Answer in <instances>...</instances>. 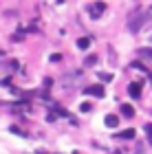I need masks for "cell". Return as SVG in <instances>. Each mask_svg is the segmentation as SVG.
Instances as JSON below:
<instances>
[{"instance_id":"obj_2","label":"cell","mask_w":152,"mask_h":154,"mask_svg":"<svg viewBox=\"0 0 152 154\" xmlns=\"http://www.w3.org/2000/svg\"><path fill=\"white\" fill-rule=\"evenodd\" d=\"M128 93H130V97H132V99H139V97H141V86H139V84H130V86H128Z\"/></svg>"},{"instance_id":"obj_5","label":"cell","mask_w":152,"mask_h":154,"mask_svg":"<svg viewBox=\"0 0 152 154\" xmlns=\"http://www.w3.org/2000/svg\"><path fill=\"white\" fill-rule=\"evenodd\" d=\"M77 46L79 48H88V46H91V38H79L77 40Z\"/></svg>"},{"instance_id":"obj_7","label":"cell","mask_w":152,"mask_h":154,"mask_svg":"<svg viewBox=\"0 0 152 154\" xmlns=\"http://www.w3.org/2000/svg\"><path fill=\"white\" fill-rule=\"evenodd\" d=\"M135 134H137V132H135L132 128H130V130H126V132H121L119 139H135Z\"/></svg>"},{"instance_id":"obj_11","label":"cell","mask_w":152,"mask_h":154,"mask_svg":"<svg viewBox=\"0 0 152 154\" xmlns=\"http://www.w3.org/2000/svg\"><path fill=\"white\" fill-rule=\"evenodd\" d=\"M150 82H152V73H150Z\"/></svg>"},{"instance_id":"obj_9","label":"cell","mask_w":152,"mask_h":154,"mask_svg":"<svg viewBox=\"0 0 152 154\" xmlns=\"http://www.w3.org/2000/svg\"><path fill=\"white\" fill-rule=\"evenodd\" d=\"M141 55H146V57H152V51H150V48H141Z\"/></svg>"},{"instance_id":"obj_4","label":"cell","mask_w":152,"mask_h":154,"mask_svg":"<svg viewBox=\"0 0 152 154\" xmlns=\"http://www.w3.org/2000/svg\"><path fill=\"white\" fill-rule=\"evenodd\" d=\"M104 123H106V128H117L119 119H117V115H106V119H104Z\"/></svg>"},{"instance_id":"obj_1","label":"cell","mask_w":152,"mask_h":154,"mask_svg":"<svg viewBox=\"0 0 152 154\" xmlns=\"http://www.w3.org/2000/svg\"><path fill=\"white\" fill-rule=\"evenodd\" d=\"M104 11H106V2H95V5L88 7V13H91V18H99Z\"/></svg>"},{"instance_id":"obj_3","label":"cell","mask_w":152,"mask_h":154,"mask_svg":"<svg viewBox=\"0 0 152 154\" xmlns=\"http://www.w3.org/2000/svg\"><path fill=\"white\" fill-rule=\"evenodd\" d=\"M86 95H93V97H104V86H99V84H95V86L86 88Z\"/></svg>"},{"instance_id":"obj_8","label":"cell","mask_w":152,"mask_h":154,"mask_svg":"<svg viewBox=\"0 0 152 154\" xmlns=\"http://www.w3.org/2000/svg\"><path fill=\"white\" fill-rule=\"evenodd\" d=\"M143 130H146V134H148V139H150V145H152V123H148Z\"/></svg>"},{"instance_id":"obj_6","label":"cell","mask_w":152,"mask_h":154,"mask_svg":"<svg viewBox=\"0 0 152 154\" xmlns=\"http://www.w3.org/2000/svg\"><path fill=\"white\" fill-rule=\"evenodd\" d=\"M121 115L130 119V117H135V110H132V108H130V106H121Z\"/></svg>"},{"instance_id":"obj_10","label":"cell","mask_w":152,"mask_h":154,"mask_svg":"<svg viewBox=\"0 0 152 154\" xmlns=\"http://www.w3.org/2000/svg\"><path fill=\"white\" fill-rule=\"evenodd\" d=\"M91 110V103H82V112H88Z\"/></svg>"}]
</instances>
